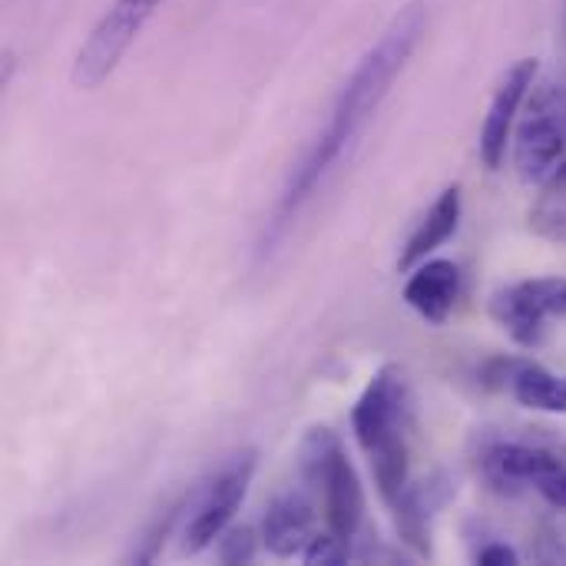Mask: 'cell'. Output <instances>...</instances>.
Here are the masks:
<instances>
[{"mask_svg": "<svg viewBox=\"0 0 566 566\" xmlns=\"http://www.w3.org/2000/svg\"><path fill=\"white\" fill-rule=\"evenodd\" d=\"M424 30H428V3L411 0L391 17V23L381 30V36L371 43V50L358 60V66L352 70V76L345 80V86L332 106L325 129L315 136L305 159L292 169L285 189L275 202V212L265 226L262 252L275 249V242L292 229V222L302 216V209L318 196V189L325 186L332 169L355 149V143L361 139V133L368 129V123L378 116L381 103L388 99L395 80L408 66L411 53L418 50Z\"/></svg>", "mask_w": 566, "mask_h": 566, "instance_id": "1", "label": "cell"}, {"mask_svg": "<svg viewBox=\"0 0 566 566\" xmlns=\"http://www.w3.org/2000/svg\"><path fill=\"white\" fill-rule=\"evenodd\" d=\"M352 431L371 464L378 494L391 507L411 484L415 395L401 365H381L352 408Z\"/></svg>", "mask_w": 566, "mask_h": 566, "instance_id": "2", "label": "cell"}, {"mask_svg": "<svg viewBox=\"0 0 566 566\" xmlns=\"http://www.w3.org/2000/svg\"><path fill=\"white\" fill-rule=\"evenodd\" d=\"M298 468H302V478L322 494L328 531L352 541L365 524L368 501H365L361 478H358L338 431H332L328 424L308 428V434L302 438V448H298Z\"/></svg>", "mask_w": 566, "mask_h": 566, "instance_id": "3", "label": "cell"}, {"mask_svg": "<svg viewBox=\"0 0 566 566\" xmlns=\"http://www.w3.org/2000/svg\"><path fill=\"white\" fill-rule=\"evenodd\" d=\"M481 474L504 497L537 491L551 507L566 511V458L544 444L494 441L481 451Z\"/></svg>", "mask_w": 566, "mask_h": 566, "instance_id": "4", "label": "cell"}, {"mask_svg": "<svg viewBox=\"0 0 566 566\" xmlns=\"http://www.w3.org/2000/svg\"><path fill=\"white\" fill-rule=\"evenodd\" d=\"M255 468H259V451L255 448H245V451H235L192 497V514L186 521V531H182V554L196 557L202 551H209L232 524L235 511L242 507L245 494H249V484L255 478Z\"/></svg>", "mask_w": 566, "mask_h": 566, "instance_id": "5", "label": "cell"}, {"mask_svg": "<svg viewBox=\"0 0 566 566\" xmlns=\"http://www.w3.org/2000/svg\"><path fill=\"white\" fill-rule=\"evenodd\" d=\"M159 3L163 0H113L106 13L96 20V27L90 30V36L83 40V46L76 50L73 70H70L73 86L96 90L99 83H106Z\"/></svg>", "mask_w": 566, "mask_h": 566, "instance_id": "6", "label": "cell"}, {"mask_svg": "<svg viewBox=\"0 0 566 566\" xmlns=\"http://www.w3.org/2000/svg\"><path fill=\"white\" fill-rule=\"evenodd\" d=\"M566 156V83H534L514 133V166L521 179L541 182Z\"/></svg>", "mask_w": 566, "mask_h": 566, "instance_id": "7", "label": "cell"}, {"mask_svg": "<svg viewBox=\"0 0 566 566\" xmlns=\"http://www.w3.org/2000/svg\"><path fill=\"white\" fill-rule=\"evenodd\" d=\"M566 315V279H524L504 285L491 298V318L507 332V338L521 348H537L547 335L551 318Z\"/></svg>", "mask_w": 566, "mask_h": 566, "instance_id": "8", "label": "cell"}, {"mask_svg": "<svg viewBox=\"0 0 566 566\" xmlns=\"http://www.w3.org/2000/svg\"><path fill=\"white\" fill-rule=\"evenodd\" d=\"M537 73H541V63L534 56H524L497 83L491 106H488V116H484V126H481V143H478L481 163L488 169H501V163L507 159V143L514 139L517 113L527 103V96L537 83Z\"/></svg>", "mask_w": 566, "mask_h": 566, "instance_id": "9", "label": "cell"}, {"mask_svg": "<svg viewBox=\"0 0 566 566\" xmlns=\"http://www.w3.org/2000/svg\"><path fill=\"white\" fill-rule=\"evenodd\" d=\"M454 497V481L448 474H431L424 481H415L401 491V497L391 504L395 514V527L401 534V541L418 554V557H431V527L434 517L448 507V501Z\"/></svg>", "mask_w": 566, "mask_h": 566, "instance_id": "10", "label": "cell"}, {"mask_svg": "<svg viewBox=\"0 0 566 566\" xmlns=\"http://www.w3.org/2000/svg\"><path fill=\"white\" fill-rule=\"evenodd\" d=\"M461 298V269L451 259H424L405 282V302L428 322L444 325Z\"/></svg>", "mask_w": 566, "mask_h": 566, "instance_id": "11", "label": "cell"}, {"mask_svg": "<svg viewBox=\"0 0 566 566\" xmlns=\"http://www.w3.org/2000/svg\"><path fill=\"white\" fill-rule=\"evenodd\" d=\"M315 504L302 491H282L262 517V544L272 557H295L315 537Z\"/></svg>", "mask_w": 566, "mask_h": 566, "instance_id": "12", "label": "cell"}, {"mask_svg": "<svg viewBox=\"0 0 566 566\" xmlns=\"http://www.w3.org/2000/svg\"><path fill=\"white\" fill-rule=\"evenodd\" d=\"M461 212H464V199H461V186H448L434 206L424 212V219L415 226V232L408 235L401 259H398V272H411L415 265H421L431 252H438L461 226Z\"/></svg>", "mask_w": 566, "mask_h": 566, "instance_id": "13", "label": "cell"}, {"mask_svg": "<svg viewBox=\"0 0 566 566\" xmlns=\"http://www.w3.org/2000/svg\"><path fill=\"white\" fill-rule=\"evenodd\" d=\"M527 222L534 235L554 245H566V159L541 179V192L531 206Z\"/></svg>", "mask_w": 566, "mask_h": 566, "instance_id": "14", "label": "cell"}, {"mask_svg": "<svg viewBox=\"0 0 566 566\" xmlns=\"http://www.w3.org/2000/svg\"><path fill=\"white\" fill-rule=\"evenodd\" d=\"M517 405L544 415H566V375H554L537 361H524L511 381Z\"/></svg>", "mask_w": 566, "mask_h": 566, "instance_id": "15", "label": "cell"}, {"mask_svg": "<svg viewBox=\"0 0 566 566\" xmlns=\"http://www.w3.org/2000/svg\"><path fill=\"white\" fill-rule=\"evenodd\" d=\"M182 507H186V501H176V504H169L166 511H159V514H156V521L143 531L139 544H136V547H133V554H129V560H133V564H153V560L159 557V551H163L166 537L172 534V527H176V521H179Z\"/></svg>", "mask_w": 566, "mask_h": 566, "instance_id": "16", "label": "cell"}, {"mask_svg": "<svg viewBox=\"0 0 566 566\" xmlns=\"http://www.w3.org/2000/svg\"><path fill=\"white\" fill-rule=\"evenodd\" d=\"M216 554L222 564H252L259 554L255 544V531L252 527H229L219 541H216Z\"/></svg>", "mask_w": 566, "mask_h": 566, "instance_id": "17", "label": "cell"}, {"mask_svg": "<svg viewBox=\"0 0 566 566\" xmlns=\"http://www.w3.org/2000/svg\"><path fill=\"white\" fill-rule=\"evenodd\" d=\"M348 544H352V541L338 537L335 531H328V534H315V537L308 541V547L302 551V557H305V564L338 566L348 560Z\"/></svg>", "mask_w": 566, "mask_h": 566, "instance_id": "18", "label": "cell"}, {"mask_svg": "<svg viewBox=\"0 0 566 566\" xmlns=\"http://www.w3.org/2000/svg\"><path fill=\"white\" fill-rule=\"evenodd\" d=\"M474 560H478L481 566H514V564H521V554H517L511 544L494 541V544H484V547L474 554Z\"/></svg>", "mask_w": 566, "mask_h": 566, "instance_id": "19", "label": "cell"}]
</instances>
